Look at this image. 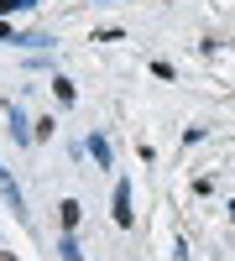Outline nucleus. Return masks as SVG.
<instances>
[{
  "label": "nucleus",
  "mask_w": 235,
  "mask_h": 261,
  "mask_svg": "<svg viewBox=\"0 0 235 261\" xmlns=\"http://www.w3.org/2000/svg\"><path fill=\"white\" fill-rule=\"evenodd\" d=\"M115 225L131 230V183H125V178L115 183Z\"/></svg>",
  "instance_id": "nucleus-1"
},
{
  "label": "nucleus",
  "mask_w": 235,
  "mask_h": 261,
  "mask_svg": "<svg viewBox=\"0 0 235 261\" xmlns=\"http://www.w3.org/2000/svg\"><path fill=\"white\" fill-rule=\"evenodd\" d=\"M0 42H21V37H16V32H11V27H0Z\"/></svg>",
  "instance_id": "nucleus-8"
},
{
  "label": "nucleus",
  "mask_w": 235,
  "mask_h": 261,
  "mask_svg": "<svg viewBox=\"0 0 235 261\" xmlns=\"http://www.w3.org/2000/svg\"><path fill=\"white\" fill-rule=\"evenodd\" d=\"M58 214H63V230H73V225H79V204H73V199H63Z\"/></svg>",
  "instance_id": "nucleus-5"
},
{
  "label": "nucleus",
  "mask_w": 235,
  "mask_h": 261,
  "mask_svg": "<svg viewBox=\"0 0 235 261\" xmlns=\"http://www.w3.org/2000/svg\"><path fill=\"white\" fill-rule=\"evenodd\" d=\"M6 115H11V130H16V141L27 146V141H32V130H27V115H21V105H6Z\"/></svg>",
  "instance_id": "nucleus-3"
},
{
  "label": "nucleus",
  "mask_w": 235,
  "mask_h": 261,
  "mask_svg": "<svg viewBox=\"0 0 235 261\" xmlns=\"http://www.w3.org/2000/svg\"><path fill=\"white\" fill-rule=\"evenodd\" d=\"M53 94H58L63 105H73V84H68V79H53Z\"/></svg>",
  "instance_id": "nucleus-7"
},
{
  "label": "nucleus",
  "mask_w": 235,
  "mask_h": 261,
  "mask_svg": "<svg viewBox=\"0 0 235 261\" xmlns=\"http://www.w3.org/2000/svg\"><path fill=\"white\" fill-rule=\"evenodd\" d=\"M230 220H235V204H230Z\"/></svg>",
  "instance_id": "nucleus-9"
},
{
  "label": "nucleus",
  "mask_w": 235,
  "mask_h": 261,
  "mask_svg": "<svg viewBox=\"0 0 235 261\" xmlns=\"http://www.w3.org/2000/svg\"><path fill=\"white\" fill-rule=\"evenodd\" d=\"M0 193H6V204H11L16 220H27V204H21V193H16V183H11V172H6V167H0Z\"/></svg>",
  "instance_id": "nucleus-2"
},
{
  "label": "nucleus",
  "mask_w": 235,
  "mask_h": 261,
  "mask_svg": "<svg viewBox=\"0 0 235 261\" xmlns=\"http://www.w3.org/2000/svg\"><path fill=\"white\" fill-rule=\"evenodd\" d=\"M89 151H94V162H99V167H110V141H105L99 130H94V136H89Z\"/></svg>",
  "instance_id": "nucleus-4"
},
{
  "label": "nucleus",
  "mask_w": 235,
  "mask_h": 261,
  "mask_svg": "<svg viewBox=\"0 0 235 261\" xmlns=\"http://www.w3.org/2000/svg\"><path fill=\"white\" fill-rule=\"evenodd\" d=\"M58 251H63V261H84V256H79V241H73V230L58 241Z\"/></svg>",
  "instance_id": "nucleus-6"
}]
</instances>
